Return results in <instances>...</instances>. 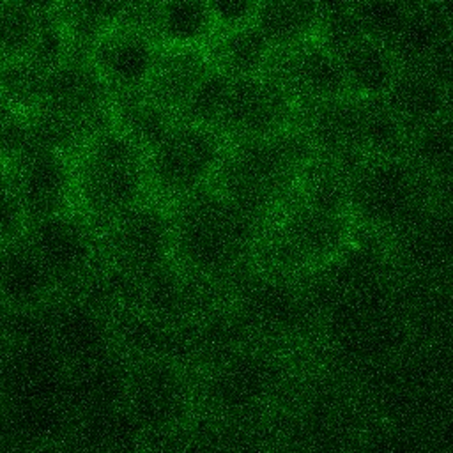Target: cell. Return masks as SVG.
I'll return each instance as SVG.
<instances>
[{
	"label": "cell",
	"mask_w": 453,
	"mask_h": 453,
	"mask_svg": "<svg viewBox=\"0 0 453 453\" xmlns=\"http://www.w3.org/2000/svg\"><path fill=\"white\" fill-rule=\"evenodd\" d=\"M211 67L205 50L163 48L143 94L177 117Z\"/></svg>",
	"instance_id": "cell-19"
},
{
	"label": "cell",
	"mask_w": 453,
	"mask_h": 453,
	"mask_svg": "<svg viewBox=\"0 0 453 453\" xmlns=\"http://www.w3.org/2000/svg\"><path fill=\"white\" fill-rule=\"evenodd\" d=\"M297 103L265 74L234 78L216 131L226 143L278 134L294 127Z\"/></svg>",
	"instance_id": "cell-12"
},
{
	"label": "cell",
	"mask_w": 453,
	"mask_h": 453,
	"mask_svg": "<svg viewBox=\"0 0 453 453\" xmlns=\"http://www.w3.org/2000/svg\"><path fill=\"white\" fill-rule=\"evenodd\" d=\"M449 37L432 4H409L407 18L389 51L400 67H421L439 57Z\"/></svg>",
	"instance_id": "cell-23"
},
{
	"label": "cell",
	"mask_w": 453,
	"mask_h": 453,
	"mask_svg": "<svg viewBox=\"0 0 453 453\" xmlns=\"http://www.w3.org/2000/svg\"><path fill=\"white\" fill-rule=\"evenodd\" d=\"M315 39L336 57L361 39V32L352 4H320Z\"/></svg>",
	"instance_id": "cell-30"
},
{
	"label": "cell",
	"mask_w": 453,
	"mask_h": 453,
	"mask_svg": "<svg viewBox=\"0 0 453 453\" xmlns=\"http://www.w3.org/2000/svg\"><path fill=\"white\" fill-rule=\"evenodd\" d=\"M285 380L287 366L280 356L257 347H237L209 368L203 398L230 419L251 418L278 398Z\"/></svg>",
	"instance_id": "cell-7"
},
{
	"label": "cell",
	"mask_w": 453,
	"mask_h": 453,
	"mask_svg": "<svg viewBox=\"0 0 453 453\" xmlns=\"http://www.w3.org/2000/svg\"><path fill=\"white\" fill-rule=\"evenodd\" d=\"M352 237L354 221L347 211L294 195L262 228L251 262L260 273L294 280L327 267L349 248Z\"/></svg>",
	"instance_id": "cell-3"
},
{
	"label": "cell",
	"mask_w": 453,
	"mask_h": 453,
	"mask_svg": "<svg viewBox=\"0 0 453 453\" xmlns=\"http://www.w3.org/2000/svg\"><path fill=\"white\" fill-rule=\"evenodd\" d=\"M290 278L253 273L241 280L239 311L248 329L273 336H294L310 320V306Z\"/></svg>",
	"instance_id": "cell-15"
},
{
	"label": "cell",
	"mask_w": 453,
	"mask_h": 453,
	"mask_svg": "<svg viewBox=\"0 0 453 453\" xmlns=\"http://www.w3.org/2000/svg\"><path fill=\"white\" fill-rule=\"evenodd\" d=\"M27 225L28 219L16 193L11 168L0 163V244L23 235Z\"/></svg>",
	"instance_id": "cell-33"
},
{
	"label": "cell",
	"mask_w": 453,
	"mask_h": 453,
	"mask_svg": "<svg viewBox=\"0 0 453 453\" xmlns=\"http://www.w3.org/2000/svg\"><path fill=\"white\" fill-rule=\"evenodd\" d=\"M113 126L129 136L145 152L152 149L177 122V117L143 92L113 96Z\"/></svg>",
	"instance_id": "cell-25"
},
{
	"label": "cell",
	"mask_w": 453,
	"mask_h": 453,
	"mask_svg": "<svg viewBox=\"0 0 453 453\" xmlns=\"http://www.w3.org/2000/svg\"><path fill=\"white\" fill-rule=\"evenodd\" d=\"M48 71L28 58L0 60V92L18 111L35 113L42 106Z\"/></svg>",
	"instance_id": "cell-28"
},
{
	"label": "cell",
	"mask_w": 453,
	"mask_h": 453,
	"mask_svg": "<svg viewBox=\"0 0 453 453\" xmlns=\"http://www.w3.org/2000/svg\"><path fill=\"white\" fill-rule=\"evenodd\" d=\"M226 145L218 131L177 120L145 152L150 196L170 205L211 186Z\"/></svg>",
	"instance_id": "cell-6"
},
{
	"label": "cell",
	"mask_w": 453,
	"mask_h": 453,
	"mask_svg": "<svg viewBox=\"0 0 453 453\" xmlns=\"http://www.w3.org/2000/svg\"><path fill=\"white\" fill-rule=\"evenodd\" d=\"M430 191L418 163L405 156L363 159L347 182V207L372 234L403 232L426 212Z\"/></svg>",
	"instance_id": "cell-5"
},
{
	"label": "cell",
	"mask_w": 453,
	"mask_h": 453,
	"mask_svg": "<svg viewBox=\"0 0 453 453\" xmlns=\"http://www.w3.org/2000/svg\"><path fill=\"white\" fill-rule=\"evenodd\" d=\"M382 101L405 129L418 131L444 119L449 103L448 85L423 67H400Z\"/></svg>",
	"instance_id": "cell-18"
},
{
	"label": "cell",
	"mask_w": 453,
	"mask_h": 453,
	"mask_svg": "<svg viewBox=\"0 0 453 453\" xmlns=\"http://www.w3.org/2000/svg\"><path fill=\"white\" fill-rule=\"evenodd\" d=\"M352 7L363 35L388 50L396 39L409 12V4L398 2H356Z\"/></svg>",
	"instance_id": "cell-31"
},
{
	"label": "cell",
	"mask_w": 453,
	"mask_h": 453,
	"mask_svg": "<svg viewBox=\"0 0 453 453\" xmlns=\"http://www.w3.org/2000/svg\"><path fill=\"white\" fill-rule=\"evenodd\" d=\"M313 156L297 127L234 142L226 145L212 186L265 225L294 198Z\"/></svg>",
	"instance_id": "cell-2"
},
{
	"label": "cell",
	"mask_w": 453,
	"mask_h": 453,
	"mask_svg": "<svg viewBox=\"0 0 453 453\" xmlns=\"http://www.w3.org/2000/svg\"><path fill=\"white\" fill-rule=\"evenodd\" d=\"M25 237L60 294L80 290L101 265L99 232L76 209L28 221Z\"/></svg>",
	"instance_id": "cell-9"
},
{
	"label": "cell",
	"mask_w": 453,
	"mask_h": 453,
	"mask_svg": "<svg viewBox=\"0 0 453 453\" xmlns=\"http://www.w3.org/2000/svg\"><path fill=\"white\" fill-rule=\"evenodd\" d=\"M48 4L0 2V60L28 58Z\"/></svg>",
	"instance_id": "cell-27"
},
{
	"label": "cell",
	"mask_w": 453,
	"mask_h": 453,
	"mask_svg": "<svg viewBox=\"0 0 453 453\" xmlns=\"http://www.w3.org/2000/svg\"><path fill=\"white\" fill-rule=\"evenodd\" d=\"M216 30H232L253 23L258 4L253 2H214L209 4Z\"/></svg>",
	"instance_id": "cell-34"
},
{
	"label": "cell",
	"mask_w": 453,
	"mask_h": 453,
	"mask_svg": "<svg viewBox=\"0 0 453 453\" xmlns=\"http://www.w3.org/2000/svg\"><path fill=\"white\" fill-rule=\"evenodd\" d=\"M74 170V209L99 234L152 198L145 150L113 124L94 134L76 152Z\"/></svg>",
	"instance_id": "cell-4"
},
{
	"label": "cell",
	"mask_w": 453,
	"mask_h": 453,
	"mask_svg": "<svg viewBox=\"0 0 453 453\" xmlns=\"http://www.w3.org/2000/svg\"><path fill=\"white\" fill-rule=\"evenodd\" d=\"M232 80L234 78L221 73L219 69L211 67V71L203 76L188 103L179 111L177 120L216 131Z\"/></svg>",
	"instance_id": "cell-29"
},
{
	"label": "cell",
	"mask_w": 453,
	"mask_h": 453,
	"mask_svg": "<svg viewBox=\"0 0 453 453\" xmlns=\"http://www.w3.org/2000/svg\"><path fill=\"white\" fill-rule=\"evenodd\" d=\"M44 320L48 345L67 370L119 350L111 313L83 294H60L44 308Z\"/></svg>",
	"instance_id": "cell-10"
},
{
	"label": "cell",
	"mask_w": 453,
	"mask_h": 453,
	"mask_svg": "<svg viewBox=\"0 0 453 453\" xmlns=\"http://www.w3.org/2000/svg\"><path fill=\"white\" fill-rule=\"evenodd\" d=\"M60 290L25 234L0 244V297L14 313L41 311Z\"/></svg>",
	"instance_id": "cell-17"
},
{
	"label": "cell",
	"mask_w": 453,
	"mask_h": 453,
	"mask_svg": "<svg viewBox=\"0 0 453 453\" xmlns=\"http://www.w3.org/2000/svg\"><path fill=\"white\" fill-rule=\"evenodd\" d=\"M173 265L203 283H223L251 262L265 226L212 184L168 205Z\"/></svg>",
	"instance_id": "cell-1"
},
{
	"label": "cell",
	"mask_w": 453,
	"mask_h": 453,
	"mask_svg": "<svg viewBox=\"0 0 453 453\" xmlns=\"http://www.w3.org/2000/svg\"><path fill=\"white\" fill-rule=\"evenodd\" d=\"M349 94L357 99H384L400 65L393 53L370 39H361L338 55Z\"/></svg>",
	"instance_id": "cell-20"
},
{
	"label": "cell",
	"mask_w": 453,
	"mask_h": 453,
	"mask_svg": "<svg viewBox=\"0 0 453 453\" xmlns=\"http://www.w3.org/2000/svg\"><path fill=\"white\" fill-rule=\"evenodd\" d=\"M414 152L426 168H448L453 165V124L437 120L416 131Z\"/></svg>",
	"instance_id": "cell-32"
},
{
	"label": "cell",
	"mask_w": 453,
	"mask_h": 453,
	"mask_svg": "<svg viewBox=\"0 0 453 453\" xmlns=\"http://www.w3.org/2000/svg\"><path fill=\"white\" fill-rule=\"evenodd\" d=\"M439 19L446 27V30L453 35V2H441V4H432Z\"/></svg>",
	"instance_id": "cell-36"
},
{
	"label": "cell",
	"mask_w": 453,
	"mask_h": 453,
	"mask_svg": "<svg viewBox=\"0 0 453 453\" xmlns=\"http://www.w3.org/2000/svg\"><path fill=\"white\" fill-rule=\"evenodd\" d=\"M12 329H14V311L0 297V356L12 343Z\"/></svg>",
	"instance_id": "cell-35"
},
{
	"label": "cell",
	"mask_w": 453,
	"mask_h": 453,
	"mask_svg": "<svg viewBox=\"0 0 453 453\" xmlns=\"http://www.w3.org/2000/svg\"><path fill=\"white\" fill-rule=\"evenodd\" d=\"M55 5L73 55L87 57L92 46L117 25L124 2H62Z\"/></svg>",
	"instance_id": "cell-26"
},
{
	"label": "cell",
	"mask_w": 453,
	"mask_h": 453,
	"mask_svg": "<svg viewBox=\"0 0 453 453\" xmlns=\"http://www.w3.org/2000/svg\"><path fill=\"white\" fill-rule=\"evenodd\" d=\"M113 96L87 57L71 55L48 71L39 111L78 127L87 142L113 124Z\"/></svg>",
	"instance_id": "cell-11"
},
{
	"label": "cell",
	"mask_w": 453,
	"mask_h": 453,
	"mask_svg": "<svg viewBox=\"0 0 453 453\" xmlns=\"http://www.w3.org/2000/svg\"><path fill=\"white\" fill-rule=\"evenodd\" d=\"M99 239L101 262L133 281L173 264L170 209L154 198L113 221Z\"/></svg>",
	"instance_id": "cell-8"
},
{
	"label": "cell",
	"mask_w": 453,
	"mask_h": 453,
	"mask_svg": "<svg viewBox=\"0 0 453 453\" xmlns=\"http://www.w3.org/2000/svg\"><path fill=\"white\" fill-rule=\"evenodd\" d=\"M163 46L150 35L113 27L88 51L87 58L111 96L145 92Z\"/></svg>",
	"instance_id": "cell-16"
},
{
	"label": "cell",
	"mask_w": 453,
	"mask_h": 453,
	"mask_svg": "<svg viewBox=\"0 0 453 453\" xmlns=\"http://www.w3.org/2000/svg\"><path fill=\"white\" fill-rule=\"evenodd\" d=\"M319 5L311 2H262L253 25L273 51L296 48L315 39Z\"/></svg>",
	"instance_id": "cell-24"
},
{
	"label": "cell",
	"mask_w": 453,
	"mask_h": 453,
	"mask_svg": "<svg viewBox=\"0 0 453 453\" xmlns=\"http://www.w3.org/2000/svg\"><path fill=\"white\" fill-rule=\"evenodd\" d=\"M216 34L207 2H157L154 37L163 48L205 50Z\"/></svg>",
	"instance_id": "cell-21"
},
{
	"label": "cell",
	"mask_w": 453,
	"mask_h": 453,
	"mask_svg": "<svg viewBox=\"0 0 453 453\" xmlns=\"http://www.w3.org/2000/svg\"><path fill=\"white\" fill-rule=\"evenodd\" d=\"M262 74L278 81L297 106L350 96L340 58L317 39L296 48L273 51Z\"/></svg>",
	"instance_id": "cell-13"
},
{
	"label": "cell",
	"mask_w": 453,
	"mask_h": 453,
	"mask_svg": "<svg viewBox=\"0 0 453 453\" xmlns=\"http://www.w3.org/2000/svg\"><path fill=\"white\" fill-rule=\"evenodd\" d=\"M27 219L74 209V156L53 149H32L9 163Z\"/></svg>",
	"instance_id": "cell-14"
},
{
	"label": "cell",
	"mask_w": 453,
	"mask_h": 453,
	"mask_svg": "<svg viewBox=\"0 0 453 453\" xmlns=\"http://www.w3.org/2000/svg\"><path fill=\"white\" fill-rule=\"evenodd\" d=\"M205 53L212 67L230 78H246L264 73L273 50L258 28L250 23L232 30H216Z\"/></svg>",
	"instance_id": "cell-22"
}]
</instances>
